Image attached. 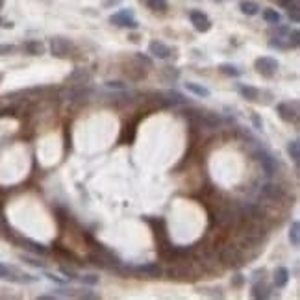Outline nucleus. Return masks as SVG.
Wrapping results in <instances>:
<instances>
[{
	"label": "nucleus",
	"instance_id": "obj_1",
	"mask_svg": "<svg viewBox=\"0 0 300 300\" xmlns=\"http://www.w3.org/2000/svg\"><path fill=\"white\" fill-rule=\"evenodd\" d=\"M0 280H7V282H13V284H32V282H37L35 276L15 271V269L4 265V263H0Z\"/></svg>",
	"mask_w": 300,
	"mask_h": 300
},
{
	"label": "nucleus",
	"instance_id": "obj_2",
	"mask_svg": "<svg viewBox=\"0 0 300 300\" xmlns=\"http://www.w3.org/2000/svg\"><path fill=\"white\" fill-rule=\"evenodd\" d=\"M280 63L271 56H261L254 61V69L258 74H261L263 78H272L276 72H278Z\"/></svg>",
	"mask_w": 300,
	"mask_h": 300
},
{
	"label": "nucleus",
	"instance_id": "obj_3",
	"mask_svg": "<svg viewBox=\"0 0 300 300\" xmlns=\"http://www.w3.org/2000/svg\"><path fill=\"white\" fill-rule=\"evenodd\" d=\"M276 112H278V117L284 122H297L299 119V102L293 100V102H280L276 106Z\"/></svg>",
	"mask_w": 300,
	"mask_h": 300
},
{
	"label": "nucleus",
	"instance_id": "obj_4",
	"mask_svg": "<svg viewBox=\"0 0 300 300\" xmlns=\"http://www.w3.org/2000/svg\"><path fill=\"white\" fill-rule=\"evenodd\" d=\"M110 22L115 26H120V28H137V21L133 17L132 9H120L117 13H113L110 17Z\"/></svg>",
	"mask_w": 300,
	"mask_h": 300
},
{
	"label": "nucleus",
	"instance_id": "obj_5",
	"mask_svg": "<svg viewBox=\"0 0 300 300\" xmlns=\"http://www.w3.org/2000/svg\"><path fill=\"white\" fill-rule=\"evenodd\" d=\"M72 49V43L65 37H52L50 39V52L56 58H69V52Z\"/></svg>",
	"mask_w": 300,
	"mask_h": 300
},
{
	"label": "nucleus",
	"instance_id": "obj_6",
	"mask_svg": "<svg viewBox=\"0 0 300 300\" xmlns=\"http://www.w3.org/2000/svg\"><path fill=\"white\" fill-rule=\"evenodd\" d=\"M189 21H191V24L195 26L196 32H208V30L211 28V21L210 17L206 13H202V11H198V9H193V11H189Z\"/></svg>",
	"mask_w": 300,
	"mask_h": 300
},
{
	"label": "nucleus",
	"instance_id": "obj_7",
	"mask_svg": "<svg viewBox=\"0 0 300 300\" xmlns=\"http://www.w3.org/2000/svg\"><path fill=\"white\" fill-rule=\"evenodd\" d=\"M148 52H150L154 58H158V60H169V58L173 56V49L161 41L150 43V45H148Z\"/></svg>",
	"mask_w": 300,
	"mask_h": 300
},
{
	"label": "nucleus",
	"instance_id": "obj_8",
	"mask_svg": "<svg viewBox=\"0 0 300 300\" xmlns=\"http://www.w3.org/2000/svg\"><path fill=\"white\" fill-rule=\"evenodd\" d=\"M238 91H239V95H241L244 100H248V102H258L259 95H261V91H259L258 87H252V85H246V84H239Z\"/></svg>",
	"mask_w": 300,
	"mask_h": 300
},
{
	"label": "nucleus",
	"instance_id": "obj_9",
	"mask_svg": "<svg viewBox=\"0 0 300 300\" xmlns=\"http://www.w3.org/2000/svg\"><path fill=\"white\" fill-rule=\"evenodd\" d=\"M258 160H259V163H261V167H263L267 176H272L276 173V161H274V158H271L267 152L261 150V152L258 154Z\"/></svg>",
	"mask_w": 300,
	"mask_h": 300
},
{
	"label": "nucleus",
	"instance_id": "obj_10",
	"mask_svg": "<svg viewBox=\"0 0 300 300\" xmlns=\"http://www.w3.org/2000/svg\"><path fill=\"white\" fill-rule=\"evenodd\" d=\"M287 282H289V271H287L286 267H278L276 271H274V278H272V284L276 289H284L287 286Z\"/></svg>",
	"mask_w": 300,
	"mask_h": 300
},
{
	"label": "nucleus",
	"instance_id": "obj_11",
	"mask_svg": "<svg viewBox=\"0 0 300 300\" xmlns=\"http://www.w3.org/2000/svg\"><path fill=\"white\" fill-rule=\"evenodd\" d=\"M22 49L26 50V54L30 56H43L45 54V45L41 41H35V39H30L22 45Z\"/></svg>",
	"mask_w": 300,
	"mask_h": 300
},
{
	"label": "nucleus",
	"instance_id": "obj_12",
	"mask_svg": "<svg viewBox=\"0 0 300 300\" xmlns=\"http://www.w3.org/2000/svg\"><path fill=\"white\" fill-rule=\"evenodd\" d=\"M183 87H185L189 93H193L195 97H198V98H208L211 95L208 87H204L202 84H196V82H187V84H183Z\"/></svg>",
	"mask_w": 300,
	"mask_h": 300
},
{
	"label": "nucleus",
	"instance_id": "obj_13",
	"mask_svg": "<svg viewBox=\"0 0 300 300\" xmlns=\"http://www.w3.org/2000/svg\"><path fill=\"white\" fill-rule=\"evenodd\" d=\"M252 297H254V299H269V297H271V287L265 286L263 280H261V282H256V284L252 286Z\"/></svg>",
	"mask_w": 300,
	"mask_h": 300
},
{
	"label": "nucleus",
	"instance_id": "obj_14",
	"mask_svg": "<svg viewBox=\"0 0 300 300\" xmlns=\"http://www.w3.org/2000/svg\"><path fill=\"white\" fill-rule=\"evenodd\" d=\"M137 272L147 274V276H150V278H158V276H161V267L158 265V263H147V265L137 267Z\"/></svg>",
	"mask_w": 300,
	"mask_h": 300
},
{
	"label": "nucleus",
	"instance_id": "obj_15",
	"mask_svg": "<svg viewBox=\"0 0 300 300\" xmlns=\"http://www.w3.org/2000/svg\"><path fill=\"white\" fill-rule=\"evenodd\" d=\"M239 7H241V11H243L244 15H248V17H254V15L259 13V6L254 0H243V2L239 4Z\"/></svg>",
	"mask_w": 300,
	"mask_h": 300
},
{
	"label": "nucleus",
	"instance_id": "obj_16",
	"mask_svg": "<svg viewBox=\"0 0 300 300\" xmlns=\"http://www.w3.org/2000/svg\"><path fill=\"white\" fill-rule=\"evenodd\" d=\"M145 2V6L148 9H152V11H160V13H165L167 11V0H143Z\"/></svg>",
	"mask_w": 300,
	"mask_h": 300
},
{
	"label": "nucleus",
	"instance_id": "obj_17",
	"mask_svg": "<svg viewBox=\"0 0 300 300\" xmlns=\"http://www.w3.org/2000/svg\"><path fill=\"white\" fill-rule=\"evenodd\" d=\"M219 70H221L223 74L232 76V78L241 76V69H239L238 65H232V63H223V65H219Z\"/></svg>",
	"mask_w": 300,
	"mask_h": 300
},
{
	"label": "nucleus",
	"instance_id": "obj_18",
	"mask_svg": "<svg viewBox=\"0 0 300 300\" xmlns=\"http://www.w3.org/2000/svg\"><path fill=\"white\" fill-rule=\"evenodd\" d=\"M261 17H263V21L269 22V24H280V21H282V15H280L276 9H263Z\"/></svg>",
	"mask_w": 300,
	"mask_h": 300
},
{
	"label": "nucleus",
	"instance_id": "obj_19",
	"mask_svg": "<svg viewBox=\"0 0 300 300\" xmlns=\"http://www.w3.org/2000/svg\"><path fill=\"white\" fill-rule=\"evenodd\" d=\"M22 244H28L26 248H30L32 252H35V254H47V246H43L41 243H35V241H32V239H21Z\"/></svg>",
	"mask_w": 300,
	"mask_h": 300
},
{
	"label": "nucleus",
	"instance_id": "obj_20",
	"mask_svg": "<svg viewBox=\"0 0 300 300\" xmlns=\"http://www.w3.org/2000/svg\"><path fill=\"white\" fill-rule=\"evenodd\" d=\"M299 230H300V223L299 221H293L291 226H289V241L293 246H299Z\"/></svg>",
	"mask_w": 300,
	"mask_h": 300
},
{
	"label": "nucleus",
	"instance_id": "obj_21",
	"mask_svg": "<svg viewBox=\"0 0 300 300\" xmlns=\"http://www.w3.org/2000/svg\"><path fill=\"white\" fill-rule=\"evenodd\" d=\"M287 152H289V156H291V160H293L295 163H299V158H300V145H299V141H297V139L291 141V143L287 145Z\"/></svg>",
	"mask_w": 300,
	"mask_h": 300
},
{
	"label": "nucleus",
	"instance_id": "obj_22",
	"mask_svg": "<svg viewBox=\"0 0 300 300\" xmlns=\"http://www.w3.org/2000/svg\"><path fill=\"white\" fill-rule=\"evenodd\" d=\"M287 43H289V49H297L300 43V32L299 30H289L287 32Z\"/></svg>",
	"mask_w": 300,
	"mask_h": 300
},
{
	"label": "nucleus",
	"instance_id": "obj_23",
	"mask_svg": "<svg viewBox=\"0 0 300 300\" xmlns=\"http://www.w3.org/2000/svg\"><path fill=\"white\" fill-rule=\"evenodd\" d=\"M78 278L85 286H97L98 282H100V278H98L97 274H84V276H78Z\"/></svg>",
	"mask_w": 300,
	"mask_h": 300
},
{
	"label": "nucleus",
	"instance_id": "obj_24",
	"mask_svg": "<svg viewBox=\"0 0 300 300\" xmlns=\"http://www.w3.org/2000/svg\"><path fill=\"white\" fill-rule=\"evenodd\" d=\"M17 52V47L15 45H7V43H2L0 45V56H11Z\"/></svg>",
	"mask_w": 300,
	"mask_h": 300
},
{
	"label": "nucleus",
	"instance_id": "obj_25",
	"mask_svg": "<svg viewBox=\"0 0 300 300\" xmlns=\"http://www.w3.org/2000/svg\"><path fill=\"white\" fill-rule=\"evenodd\" d=\"M250 119H252V124H254L256 130H263V120H261V117H259L258 113H252Z\"/></svg>",
	"mask_w": 300,
	"mask_h": 300
},
{
	"label": "nucleus",
	"instance_id": "obj_26",
	"mask_svg": "<svg viewBox=\"0 0 300 300\" xmlns=\"http://www.w3.org/2000/svg\"><path fill=\"white\" fill-rule=\"evenodd\" d=\"M244 284V276L243 274H236L234 278H232V287H241Z\"/></svg>",
	"mask_w": 300,
	"mask_h": 300
},
{
	"label": "nucleus",
	"instance_id": "obj_27",
	"mask_svg": "<svg viewBox=\"0 0 300 300\" xmlns=\"http://www.w3.org/2000/svg\"><path fill=\"white\" fill-rule=\"evenodd\" d=\"M60 271H61L63 274H65V276H67V278H69V280H76V278H78V274H76V272H74V271H72V269H67V267H61Z\"/></svg>",
	"mask_w": 300,
	"mask_h": 300
},
{
	"label": "nucleus",
	"instance_id": "obj_28",
	"mask_svg": "<svg viewBox=\"0 0 300 300\" xmlns=\"http://www.w3.org/2000/svg\"><path fill=\"white\" fill-rule=\"evenodd\" d=\"M22 261H26V263H30V265H34V267H43L41 261H37V259L34 258H30V256H21Z\"/></svg>",
	"mask_w": 300,
	"mask_h": 300
},
{
	"label": "nucleus",
	"instance_id": "obj_29",
	"mask_svg": "<svg viewBox=\"0 0 300 300\" xmlns=\"http://www.w3.org/2000/svg\"><path fill=\"white\" fill-rule=\"evenodd\" d=\"M108 87H110V89H126V85L122 84V82H108Z\"/></svg>",
	"mask_w": 300,
	"mask_h": 300
},
{
	"label": "nucleus",
	"instance_id": "obj_30",
	"mask_svg": "<svg viewBox=\"0 0 300 300\" xmlns=\"http://www.w3.org/2000/svg\"><path fill=\"white\" fill-rule=\"evenodd\" d=\"M45 276H47V278H49L50 282H56V284H63V280H60V278H58V276H54V274H50V272H47Z\"/></svg>",
	"mask_w": 300,
	"mask_h": 300
},
{
	"label": "nucleus",
	"instance_id": "obj_31",
	"mask_svg": "<svg viewBox=\"0 0 300 300\" xmlns=\"http://www.w3.org/2000/svg\"><path fill=\"white\" fill-rule=\"evenodd\" d=\"M0 26H6V28H11L13 24H11V22H2V21H0Z\"/></svg>",
	"mask_w": 300,
	"mask_h": 300
},
{
	"label": "nucleus",
	"instance_id": "obj_32",
	"mask_svg": "<svg viewBox=\"0 0 300 300\" xmlns=\"http://www.w3.org/2000/svg\"><path fill=\"white\" fill-rule=\"evenodd\" d=\"M217 2H221V0H217Z\"/></svg>",
	"mask_w": 300,
	"mask_h": 300
}]
</instances>
